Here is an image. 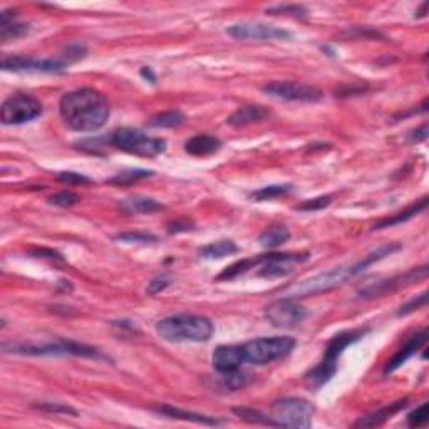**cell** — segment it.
I'll return each mask as SVG.
<instances>
[{
  "label": "cell",
  "instance_id": "6da1fadb",
  "mask_svg": "<svg viewBox=\"0 0 429 429\" xmlns=\"http://www.w3.org/2000/svg\"><path fill=\"white\" fill-rule=\"evenodd\" d=\"M59 113L71 130L94 133L109 119L111 106L104 94L96 89L82 88L65 93L61 98Z\"/></svg>",
  "mask_w": 429,
  "mask_h": 429
},
{
  "label": "cell",
  "instance_id": "7a4b0ae2",
  "mask_svg": "<svg viewBox=\"0 0 429 429\" xmlns=\"http://www.w3.org/2000/svg\"><path fill=\"white\" fill-rule=\"evenodd\" d=\"M398 250H401V245H399V243H391V245L381 247V249L373 251V254L366 255L364 260H361V262L352 263V265L337 267L331 272H325V274L315 275V277L304 280V282H300L299 286L292 287L286 295L288 299H300V297L324 294V292L332 290V288L342 286V283H345L348 280L357 277V275L366 272L373 263L386 258L387 255L394 254V251Z\"/></svg>",
  "mask_w": 429,
  "mask_h": 429
},
{
  "label": "cell",
  "instance_id": "3957f363",
  "mask_svg": "<svg viewBox=\"0 0 429 429\" xmlns=\"http://www.w3.org/2000/svg\"><path fill=\"white\" fill-rule=\"evenodd\" d=\"M156 332L161 339L170 342H206L213 336L212 320L203 315H171L156 324Z\"/></svg>",
  "mask_w": 429,
  "mask_h": 429
},
{
  "label": "cell",
  "instance_id": "277c9868",
  "mask_svg": "<svg viewBox=\"0 0 429 429\" xmlns=\"http://www.w3.org/2000/svg\"><path fill=\"white\" fill-rule=\"evenodd\" d=\"M107 144L116 150L127 153V155L141 156V158H155L166 150V141L161 138L144 134L143 131L133 130V127H121L109 134Z\"/></svg>",
  "mask_w": 429,
  "mask_h": 429
},
{
  "label": "cell",
  "instance_id": "5b68a950",
  "mask_svg": "<svg viewBox=\"0 0 429 429\" xmlns=\"http://www.w3.org/2000/svg\"><path fill=\"white\" fill-rule=\"evenodd\" d=\"M3 352L22 354V356H76L88 359H104L96 348L72 341L45 342V344H3Z\"/></svg>",
  "mask_w": 429,
  "mask_h": 429
},
{
  "label": "cell",
  "instance_id": "8992f818",
  "mask_svg": "<svg viewBox=\"0 0 429 429\" xmlns=\"http://www.w3.org/2000/svg\"><path fill=\"white\" fill-rule=\"evenodd\" d=\"M364 332L366 331H362V329H359V331L342 332L337 334V336L329 342L320 364L313 367L311 373L307 374V379L312 382L313 387H320L324 386L325 382L331 381L332 375L337 373V364H339V357L342 356V352H344L350 344H354V342L361 339V337L364 336Z\"/></svg>",
  "mask_w": 429,
  "mask_h": 429
},
{
  "label": "cell",
  "instance_id": "52a82bcc",
  "mask_svg": "<svg viewBox=\"0 0 429 429\" xmlns=\"http://www.w3.org/2000/svg\"><path fill=\"white\" fill-rule=\"evenodd\" d=\"M297 341L294 337H260V339L250 341L243 345L247 362L257 366H265L279 359L287 357L294 352Z\"/></svg>",
  "mask_w": 429,
  "mask_h": 429
},
{
  "label": "cell",
  "instance_id": "ba28073f",
  "mask_svg": "<svg viewBox=\"0 0 429 429\" xmlns=\"http://www.w3.org/2000/svg\"><path fill=\"white\" fill-rule=\"evenodd\" d=\"M313 412L315 407L307 399L286 398L272 404V419L277 428H311Z\"/></svg>",
  "mask_w": 429,
  "mask_h": 429
},
{
  "label": "cell",
  "instance_id": "9c48e42d",
  "mask_svg": "<svg viewBox=\"0 0 429 429\" xmlns=\"http://www.w3.org/2000/svg\"><path fill=\"white\" fill-rule=\"evenodd\" d=\"M42 114V102L29 94H17L2 104V123L6 126L24 125Z\"/></svg>",
  "mask_w": 429,
  "mask_h": 429
},
{
  "label": "cell",
  "instance_id": "30bf717a",
  "mask_svg": "<svg viewBox=\"0 0 429 429\" xmlns=\"http://www.w3.org/2000/svg\"><path fill=\"white\" fill-rule=\"evenodd\" d=\"M428 277V267H419V268H412L411 272H406V274L396 275V277L386 279V280H379V282H373L369 286H366L364 288L359 290V297L361 299H377V297H384L393 294V292H398L399 288L412 286L414 282H419L421 279Z\"/></svg>",
  "mask_w": 429,
  "mask_h": 429
},
{
  "label": "cell",
  "instance_id": "8fae6325",
  "mask_svg": "<svg viewBox=\"0 0 429 429\" xmlns=\"http://www.w3.org/2000/svg\"><path fill=\"white\" fill-rule=\"evenodd\" d=\"M263 93L267 96L283 99V101H299V102H319L324 98V93L313 86L302 84L295 81H275L263 86Z\"/></svg>",
  "mask_w": 429,
  "mask_h": 429
},
{
  "label": "cell",
  "instance_id": "7c38bea8",
  "mask_svg": "<svg viewBox=\"0 0 429 429\" xmlns=\"http://www.w3.org/2000/svg\"><path fill=\"white\" fill-rule=\"evenodd\" d=\"M307 311L300 304L295 302V299H283L275 300L270 304L265 311V317L272 325L279 329H294L300 325V322L305 319Z\"/></svg>",
  "mask_w": 429,
  "mask_h": 429
},
{
  "label": "cell",
  "instance_id": "4fadbf2b",
  "mask_svg": "<svg viewBox=\"0 0 429 429\" xmlns=\"http://www.w3.org/2000/svg\"><path fill=\"white\" fill-rule=\"evenodd\" d=\"M311 254H268L263 255L262 263L257 267L258 277L277 279L292 274L297 265L307 262Z\"/></svg>",
  "mask_w": 429,
  "mask_h": 429
},
{
  "label": "cell",
  "instance_id": "5bb4252c",
  "mask_svg": "<svg viewBox=\"0 0 429 429\" xmlns=\"http://www.w3.org/2000/svg\"><path fill=\"white\" fill-rule=\"evenodd\" d=\"M226 34L238 40H275L290 39V34L283 29L268 26L262 22H240L226 29Z\"/></svg>",
  "mask_w": 429,
  "mask_h": 429
},
{
  "label": "cell",
  "instance_id": "9a60e30c",
  "mask_svg": "<svg viewBox=\"0 0 429 429\" xmlns=\"http://www.w3.org/2000/svg\"><path fill=\"white\" fill-rule=\"evenodd\" d=\"M65 59H32L26 56H10L2 59L3 71H34V72H61L64 71Z\"/></svg>",
  "mask_w": 429,
  "mask_h": 429
},
{
  "label": "cell",
  "instance_id": "2e32d148",
  "mask_svg": "<svg viewBox=\"0 0 429 429\" xmlns=\"http://www.w3.org/2000/svg\"><path fill=\"white\" fill-rule=\"evenodd\" d=\"M212 362L218 374L237 373L247 362L243 345H218L212 356Z\"/></svg>",
  "mask_w": 429,
  "mask_h": 429
},
{
  "label": "cell",
  "instance_id": "e0dca14e",
  "mask_svg": "<svg viewBox=\"0 0 429 429\" xmlns=\"http://www.w3.org/2000/svg\"><path fill=\"white\" fill-rule=\"evenodd\" d=\"M428 342V331L424 329V331H421L418 334H414V336L411 337L410 341L406 342V345L404 348H401V350H399L396 356L391 359L389 362H387L386 367H384V374H391L394 373L396 369H399L404 362L407 361V359H411L412 356H414L416 352H418L419 349H423V345Z\"/></svg>",
  "mask_w": 429,
  "mask_h": 429
},
{
  "label": "cell",
  "instance_id": "ac0fdd59",
  "mask_svg": "<svg viewBox=\"0 0 429 429\" xmlns=\"http://www.w3.org/2000/svg\"><path fill=\"white\" fill-rule=\"evenodd\" d=\"M407 404H410V399L404 398L399 399V401L391 403L389 406L382 407V410L370 412V414L364 416V418H361L359 421L354 423V428H374V426H381V424H384L387 419H391L396 412L403 411L404 407H407Z\"/></svg>",
  "mask_w": 429,
  "mask_h": 429
},
{
  "label": "cell",
  "instance_id": "d6986e66",
  "mask_svg": "<svg viewBox=\"0 0 429 429\" xmlns=\"http://www.w3.org/2000/svg\"><path fill=\"white\" fill-rule=\"evenodd\" d=\"M268 116V111L265 107L257 106V104H247L240 106L237 111L226 119V125L232 127H243L254 125V123L263 121Z\"/></svg>",
  "mask_w": 429,
  "mask_h": 429
},
{
  "label": "cell",
  "instance_id": "ffe728a7",
  "mask_svg": "<svg viewBox=\"0 0 429 429\" xmlns=\"http://www.w3.org/2000/svg\"><path fill=\"white\" fill-rule=\"evenodd\" d=\"M221 141L212 134H196L185 143V151L192 156H210L220 151Z\"/></svg>",
  "mask_w": 429,
  "mask_h": 429
},
{
  "label": "cell",
  "instance_id": "44dd1931",
  "mask_svg": "<svg viewBox=\"0 0 429 429\" xmlns=\"http://www.w3.org/2000/svg\"><path fill=\"white\" fill-rule=\"evenodd\" d=\"M153 411H156L161 416H166V418L173 419H183V421H192V423L196 424H208V426H218L224 421L210 418V416L205 414H198V412H189V411H181L178 407H171V406H158L153 407Z\"/></svg>",
  "mask_w": 429,
  "mask_h": 429
},
{
  "label": "cell",
  "instance_id": "7402d4cb",
  "mask_svg": "<svg viewBox=\"0 0 429 429\" xmlns=\"http://www.w3.org/2000/svg\"><path fill=\"white\" fill-rule=\"evenodd\" d=\"M428 206V196L421 198L419 201H416V203H412L407 206L406 210H403V212H398L394 214H391L389 218H384V220L377 221V224L374 225L373 230H382V228H389V226H394V225H399L403 224V221H407L411 220L414 214H419L421 212H423L424 208Z\"/></svg>",
  "mask_w": 429,
  "mask_h": 429
},
{
  "label": "cell",
  "instance_id": "603a6c76",
  "mask_svg": "<svg viewBox=\"0 0 429 429\" xmlns=\"http://www.w3.org/2000/svg\"><path fill=\"white\" fill-rule=\"evenodd\" d=\"M119 208L121 212H125L127 214H139V213H155L163 210V205L159 201L153 200V198L146 196H133V198H126L119 203Z\"/></svg>",
  "mask_w": 429,
  "mask_h": 429
},
{
  "label": "cell",
  "instance_id": "cb8c5ba5",
  "mask_svg": "<svg viewBox=\"0 0 429 429\" xmlns=\"http://www.w3.org/2000/svg\"><path fill=\"white\" fill-rule=\"evenodd\" d=\"M288 238H290V232L283 225H272L258 237L260 245L265 249H277V247L283 245Z\"/></svg>",
  "mask_w": 429,
  "mask_h": 429
},
{
  "label": "cell",
  "instance_id": "d4e9b609",
  "mask_svg": "<svg viewBox=\"0 0 429 429\" xmlns=\"http://www.w3.org/2000/svg\"><path fill=\"white\" fill-rule=\"evenodd\" d=\"M237 250H238V247L235 245V242L220 240V242H214V243H210V245L201 247V249L198 250V254H200V257H203V258L214 260V258H224V257H228V255L237 254Z\"/></svg>",
  "mask_w": 429,
  "mask_h": 429
},
{
  "label": "cell",
  "instance_id": "484cf974",
  "mask_svg": "<svg viewBox=\"0 0 429 429\" xmlns=\"http://www.w3.org/2000/svg\"><path fill=\"white\" fill-rule=\"evenodd\" d=\"M262 260H263V255H260V257H254V258H243L240 260V262L226 267L225 270L218 275L217 280H232V279L240 277V275L251 270V268H257L260 263H262Z\"/></svg>",
  "mask_w": 429,
  "mask_h": 429
},
{
  "label": "cell",
  "instance_id": "4316f807",
  "mask_svg": "<svg viewBox=\"0 0 429 429\" xmlns=\"http://www.w3.org/2000/svg\"><path fill=\"white\" fill-rule=\"evenodd\" d=\"M185 123V114L180 111H166V113H161L153 116L148 125L151 127H178Z\"/></svg>",
  "mask_w": 429,
  "mask_h": 429
},
{
  "label": "cell",
  "instance_id": "83f0119b",
  "mask_svg": "<svg viewBox=\"0 0 429 429\" xmlns=\"http://www.w3.org/2000/svg\"><path fill=\"white\" fill-rule=\"evenodd\" d=\"M150 176H153V171H148V170H127V171L119 173V175L114 176V178L107 180V183H109V185H116V187H127V185L138 183V181L150 178Z\"/></svg>",
  "mask_w": 429,
  "mask_h": 429
},
{
  "label": "cell",
  "instance_id": "f1b7e54d",
  "mask_svg": "<svg viewBox=\"0 0 429 429\" xmlns=\"http://www.w3.org/2000/svg\"><path fill=\"white\" fill-rule=\"evenodd\" d=\"M292 192V185H272V187L260 188L250 195L251 200L255 201H267L274 200V198L286 196Z\"/></svg>",
  "mask_w": 429,
  "mask_h": 429
},
{
  "label": "cell",
  "instance_id": "f546056e",
  "mask_svg": "<svg viewBox=\"0 0 429 429\" xmlns=\"http://www.w3.org/2000/svg\"><path fill=\"white\" fill-rule=\"evenodd\" d=\"M233 412L238 418L249 421L251 424H263V426H277L275 421L272 419V416L263 414V412L249 410V407H233Z\"/></svg>",
  "mask_w": 429,
  "mask_h": 429
},
{
  "label": "cell",
  "instance_id": "4dcf8cb0",
  "mask_svg": "<svg viewBox=\"0 0 429 429\" xmlns=\"http://www.w3.org/2000/svg\"><path fill=\"white\" fill-rule=\"evenodd\" d=\"M0 37L3 42H9L12 39H19V37L26 36L29 32V26L26 24H19L15 20H9V22L0 24Z\"/></svg>",
  "mask_w": 429,
  "mask_h": 429
},
{
  "label": "cell",
  "instance_id": "1f68e13d",
  "mask_svg": "<svg viewBox=\"0 0 429 429\" xmlns=\"http://www.w3.org/2000/svg\"><path fill=\"white\" fill-rule=\"evenodd\" d=\"M79 201V196L72 192H59L56 195H52L49 198V203L56 205V206H63V208H68V206L76 205Z\"/></svg>",
  "mask_w": 429,
  "mask_h": 429
},
{
  "label": "cell",
  "instance_id": "d6a6232c",
  "mask_svg": "<svg viewBox=\"0 0 429 429\" xmlns=\"http://www.w3.org/2000/svg\"><path fill=\"white\" fill-rule=\"evenodd\" d=\"M57 181L65 185H89L93 183V180L88 178L86 175H81V173H74V171H63L57 173L56 175Z\"/></svg>",
  "mask_w": 429,
  "mask_h": 429
},
{
  "label": "cell",
  "instance_id": "836d02e7",
  "mask_svg": "<svg viewBox=\"0 0 429 429\" xmlns=\"http://www.w3.org/2000/svg\"><path fill=\"white\" fill-rule=\"evenodd\" d=\"M331 201H332L331 195L319 196V198H313V200L304 201V203H300L299 206H297V210H300V212H315V210H322V208H325V206L331 205Z\"/></svg>",
  "mask_w": 429,
  "mask_h": 429
},
{
  "label": "cell",
  "instance_id": "e575fe53",
  "mask_svg": "<svg viewBox=\"0 0 429 429\" xmlns=\"http://www.w3.org/2000/svg\"><path fill=\"white\" fill-rule=\"evenodd\" d=\"M267 14L272 15L283 14V15H294V17H305L307 10L300 6H279V7H272V9H267Z\"/></svg>",
  "mask_w": 429,
  "mask_h": 429
},
{
  "label": "cell",
  "instance_id": "d590c367",
  "mask_svg": "<svg viewBox=\"0 0 429 429\" xmlns=\"http://www.w3.org/2000/svg\"><path fill=\"white\" fill-rule=\"evenodd\" d=\"M426 302H428V292H423V294H421V295L414 297V299L410 300V302H407L406 305H403V307L399 309L398 315H399V317L407 315V313L418 311V309L423 307V305H426Z\"/></svg>",
  "mask_w": 429,
  "mask_h": 429
},
{
  "label": "cell",
  "instance_id": "8d00e7d4",
  "mask_svg": "<svg viewBox=\"0 0 429 429\" xmlns=\"http://www.w3.org/2000/svg\"><path fill=\"white\" fill-rule=\"evenodd\" d=\"M426 421H428V404L426 403L407 416V424L412 428L423 426V424H426Z\"/></svg>",
  "mask_w": 429,
  "mask_h": 429
},
{
  "label": "cell",
  "instance_id": "74e56055",
  "mask_svg": "<svg viewBox=\"0 0 429 429\" xmlns=\"http://www.w3.org/2000/svg\"><path fill=\"white\" fill-rule=\"evenodd\" d=\"M118 240L126 242V243H146V242H155L156 237H153L150 233H139V232H127L118 235Z\"/></svg>",
  "mask_w": 429,
  "mask_h": 429
},
{
  "label": "cell",
  "instance_id": "f35d334b",
  "mask_svg": "<svg viewBox=\"0 0 429 429\" xmlns=\"http://www.w3.org/2000/svg\"><path fill=\"white\" fill-rule=\"evenodd\" d=\"M40 411H47V412H54V414H71V416H77V411L72 410V407L69 406H63V404H54V403H45V404H39Z\"/></svg>",
  "mask_w": 429,
  "mask_h": 429
},
{
  "label": "cell",
  "instance_id": "ab89813d",
  "mask_svg": "<svg viewBox=\"0 0 429 429\" xmlns=\"http://www.w3.org/2000/svg\"><path fill=\"white\" fill-rule=\"evenodd\" d=\"M195 228V225L192 224L189 220H176V221H171L170 225H168V232L170 233H185V232H189V230Z\"/></svg>",
  "mask_w": 429,
  "mask_h": 429
},
{
  "label": "cell",
  "instance_id": "60d3db41",
  "mask_svg": "<svg viewBox=\"0 0 429 429\" xmlns=\"http://www.w3.org/2000/svg\"><path fill=\"white\" fill-rule=\"evenodd\" d=\"M168 286H170V280L168 279H164V277L155 279V280H151L150 286L146 287V292L150 295H156V294H159V292H163Z\"/></svg>",
  "mask_w": 429,
  "mask_h": 429
},
{
  "label": "cell",
  "instance_id": "b9f144b4",
  "mask_svg": "<svg viewBox=\"0 0 429 429\" xmlns=\"http://www.w3.org/2000/svg\"><path fill=\"white\" fill-rule=\"evenodd\" d=\"M342 36L349 37V39H356V37L357 39L359 37H362V39H367V37H382L377 31H369V29H354L350 32H344Z\"/></svg>",
  "mask_w": 429,
  "mask_h": 429
},
{
  "label": "cell",
  "instance_id": "7bdbcfd3",
  "mask_svg": "<svg viewBox=\"0 0 429 429\" xmlns=\"http://www.w3.org/2000/svg\"><path fill=\"white\" fill-rule=\"evenodd\" d=\"M141 76L144 77V79H150V82H153V84H155V82H156V76H155V74H153L151 68H143L141 69Z\"/></svg>",
  "mask_w": 429,
  "mask_h": 429
},
{
  "label": "cell",
  "instance_id": "ee69618b",
  "mask_svg": "<svg viewBox=\"0 0 429 429\" xmlns=\"http://www.w3.org/2000/svg\"><path fill=\"white\" fill-rule=\"evenodd\" d=\"M426 7L428 3H423V6H421V9L418 10V17H424V15H426Z\"/></svg>",
  "mask_w": 429,
  "mask_h": 429
}]
</instances>
